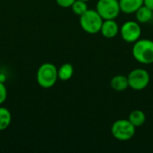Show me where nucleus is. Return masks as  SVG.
Returning a JSON list of instances; mask_svg holds the SVG:
<instances>
[{"instance_id": "obj_12", "label": "nucleus", "mask_w": 153, "mask_h": 153, "mask_svg": "<svg viewBox=\"0 0 153 153\" xmlns=\"http://www.w3.org/2000/svg\"><path fill=\"white\" fill-rule=\"evenodd\" d=\"M128 119L135 127H140L144 125L146 121V115L143 110L135 109L129 114Z\"/></svg>"}, {"instance_id": "obj_13", "label": "nucleus", "mask_w": 153, "mask_h": 153, "mask_svg": "<svg viewBox=\"0 0 153 153\" xmlns=\"http://www.w3.org/2000/svg\"><path fill=\"white\" fill-rule=\"evenodd\" d=\"M57 74L59 80L63 82L68 81L72 78L74 74V66L69 63H65L57 69Z\"/></svg>"}, {"instance_id": "obj_1", "label": "nucleus", "mask_w": 153, "mask_h": 153, "mask_svg": "<svg viewBox=\"0 0 153 153\" xmlns=\"http://www.w3.org/2000/svg\"><path fill=\"white\" fill-rule=\"evenodd\" d=\"M132 54L134 58L143 65L153 63V41L149 39H140L134 42Z\"/></svg>"}, {"instance_id": "obj_20", "label": "nucleus", "mask_w": 153, "mask_h": 153, "mask_svg": "<svg viewBox=\"0 0 153 153\" xmlns=\"http://www.w3.org/2000/svg\"><path fill=\"white\" fill-rule=\"evenodd\" d=\"M152 21H153V18H152Z\"/></svg>"}, {"instance_id": "obj_3", "label": "nucleus", "mask_w": 153, "mask_h": 153, "mask_svg": "<svg viewBox=\"0 0 153 153\" xmlns=\"http://www.w3.org/2000/svg\"><path fill=\"white\" fill-rule=\"evenodd\" d=\"M103 19L96 9H88L80 16V25L82 29L89 34H96L100 31Z\"/></svg>"}, {"instance_id": "obj_15", "label": "nucleus", "mask_w": 153, "mask_h": 153, "mask_svg": "<svg viewBox=\"0 0 153 153\" xmlns=\"http://www.w3.org/2000/svg\"><path fill=\"white\" fill-rule=\"evenodd\" d=\"M73 13H74L76 15H82L89 8H88V4L87 2L82 1V0H75L74 3L73 4V5L71 6Z\"/></svg>"}, {"instance_id": "obj_14", "label": "nucleus", "mask_w": 153, "mask_h": 153, "mask_svg": "<svg viewBox=\"0 0 153 153\" xmlns=\"http://www.w3.org/2000/svg\"><path fill=\"white\" fill-rule=\"evenodd\" d=\"M12 122V115L8 108L0 107V131H4L9 127Z\"/></svg>"}, {"instance_id": "obj_19", "label": "nucleus", "mask_w": 153, "mask_h": 153, "mask_svg": "<svg viewBox=\"0 0 153 153\" xmlns=\"http://www.w3.org/2000/svg\"><path fill=\"white\" fill-rule=\"evenodd\" d=\"M82 1H85V2H88V1H90V0H82Z\"/></svg>"}, {"instance_id": "obj_6", "label": "nucleus", "mask_w": 153, "mask_h": 153, "mask_svg": "<svg viewBox=\"0 0 153 153\" xmlns=\"http://www.w3.org/2000/svg\"><path fill=\"white\" fill-rule=\"evenodd\" d=\"M129 87L134 91H143L150 83V74L147 70L143 68H136L132 70L128 76Z\"/></svg>"}, {"instance_id": "obj_4", "label": "nucleus", "mask_w": 153, "mask_h": 153, "mask_svg": "<svg viewBox=\"0 0 153 153\" xmlns=\"http://www.w3.org/2000/svg\"><path fill=\"white\" fill-rule=\"evenodd\" d=\"M135 130L136 127L129 121V119H118L115 121L111 126V134L113 137L121 142L131 140L135 134Z\"/></svg>"}, {"instance_id": "obj_11", "label": "nucleus", "mask_w": 153, "mask_h": 153, "mask_svg": "<svg viewBox=\"0 0 153 153\" xmlns=\"http://www.w3.org/2000/svg\"><path fill=\"white\" fill-rule=\"evenodd\" d=\"M134 13H135L136 21L139 23H147L151 22L153 18V11L145 4L140 7Z\"/></svg>"}, {"instance_id": "obj_9", "label": "nucleus", "mask_w": 153, "mask_h": 153, "mask_svg": "<svg viewBox=\"0 0 153 153\" xmlns=\"http://www.w3.org/2000/svg\"><path fill=\"white\" fill-rule=\"evenodd\" d=\"M122 13L130 14L134 13L140 7L144 4V0H119Z\"/></svg>"}, {"instance_id": "obj_10", "label": "nucleus", "mask_w": 153, "mask_h": 153, "mask_svg": "<svg viewBox=\"0 0 153 153\" xmlns=\"http://www.w3.org/2000/svg\"><path fill=\"white\" fill-rule=\"evenodd\" d=\"M111 88L116 91H124L129 87L128 78L123 74L115 75L110 81Z\"/></svg>"}, {"instance_id": "obj_18", "label": "nucleus", "mask_w": 153, "mask_h": 153, "mask_svg": "<svg viewBox=\"0 0 153 153\" xmlns=\"http://www.w3.org/2000/svg\"><path fill=\"white\" fill-rule=\"evenodd\" d=\"M144 4L153 11V0H144Z\"/></svg>"}, {"instance_id": "obj_5", "label": "nucleus", "mask_w": 153, "mask_h": 153, "mask_svg": "<svg viewBox=\"0 0 153 153\" xmlns=\"http://www.w3.org/2000/svg\"><path fill=\"white\" fill-rule=\"evenodd\" d=\"M96 11L103 20H116L121 13L119 0H99Z\"/></svg>"}, {"instance_id": "obj_17", "label": "nucleus", "mask_w": 153, "mask_h": 153, "mask_svg": "<svg viewBox=\"0 0 153 153\" xmlns=\"http://www.w3.org/2000/svg\"><path fill=\"white\" fill-rule=\"evenodd\" d=\"M56 4L63 8H68L71 7L73 5V4L74 3L75 0H56Z\"/></svg>"}, {"instance_id": "obj_7", "label": "nucleus", "mask_w": 153, "mask_h": 153, "mask_svg": "<svg viewBox=\"0 0 153 153\" xmlns=\"http://www.w3.org/2000/svg\"><path fill=\"white\" fill-rule=\"evenodd\" d=\"M123 40L127 43H134L140 39L142 35V28L138 22L127 21L122 24L119 31Z\"/></svg>"}, {"instance_id": "obj_16", "label": "nucleus", "mask_w": 153, "mask_h": 153, "mask_svg": "<svg viewBox=\"0 0 153 153\" xmlns=\"http://www.w3.org/2000/svg\"><path fill=\"white\" fill-rule=\"evenodd\" d=\"M7 98V89L4 82L0 81V106L4 103Z\"/></svg>"}, {"instance_id": "obj_2", "label": "nucleus", "mask_w": 153, "mask_h": 153, "mask_svg": "<svg viewBox=\"0 0 153 153\" xmlns=\"http://www.w3.org/2000/svg\"><path fill=\"white\" fill-rule=\"evenodd\" d=\"M36 79L39 85L44 89L53 87L58 80L56 66L51 63L42 64L37 71Z\"/></svg>"}, {"instance_id": "obj_8", "label": "nucleus", "mask_w": 153, "mask_h": 153, "mask_svg": "<svg viewBox=\"0 0 153 153\" xmlns=\"http://www.w3.org/2000/svg\"><path fill=\"white\" fill-rule=\"evenodd\" d=\"M120 31L118 23L115 20H104L101 25L100 33L107 39L115 38Z\"/></svg>"}]
</instances>
